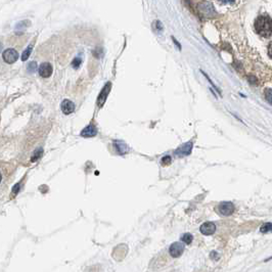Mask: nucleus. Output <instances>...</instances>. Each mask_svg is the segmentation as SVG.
<instances>
[{
  "mask_svg": "<svg viewBox=\"0 0 272 272\" xmlns=\"http://www.w3.org/2000/svg\"><path fill=\"white\" fill-rule=\"evenodd\" d=\"M255 31L258 35L268 38L272 35V19L268 15H259L255 21Z\"/></svg>",
  "mask_w": 272,
  "mask_h": 272,
  "instance_id": "1",
  "label": "nucleus"
},
{
  "mask_svg": "<svg viewBox=\"0 0 272 272\" xmlns=\"http://www.w3.org/2000/svg\"><path fill=\"white\" fill-rule=\"evenodd\" d=\"M197 9H199L201 14L205 18H214L216 15V11H215V8H214L213 4L208 2V1L201 2L200 4L197 5Z\"/></svg>",
  "mask_w": 272,
  "mask_h": 272,
  "instance_id": "2",
  "label": "nucleus"
},
{
  "mask_svg": "<svg viewBox=\"0 0 272 272\" xmlns=\"http://www.w3.org/2000/svg\"><path fill=\"white\" fill-rule=\"evenodd\" d=\"M218 212L223 216H230L234 212V206L230 201H223L217 207Z\"/></svg>",
  "mask_w": 272,
  "mask_h": 272,
  "instance_id": "3",
  "label": "nucleus"
},
{
  "mask_svg": "<svg viewBox=\"0 0 272 272\" xmlns=\"http://www.w3.org/2000/svg\"><path fill=\"white\" fill-rule=\"evenodd\" d=\"M2 57H3V60H4L5 63L13 64L18 58V53L15 49L8 48V49L4 50V52H3V54H2Z\"/></svg>",
  "mask_w": 272,
  "mask_h": 272,
  "instance_id": "4",
  "label": "nucleus"
},
{
  "mask_svg": "<svg viewBox=\"0 0 272 272\" xmlns=\"http://www.w3.org/2000/svg\"><path fill=\"white\" fill-rule=\"evenodd\" d=\"M111 88H112V83L107 82L106 85H104V87L102 89L98 97H97V104H98L99 107H102L104 104V102H106L108 93H110V91H111Z\"/></svg>",
  "mask_w": 272,
  "mask_h": 272,
  "instance_id": "5",
  "label": "nucleus"
},
{
  "mask_svg": "<svg viewBox=\"0 0 272 272\" xmlns=\"http://www.w3.org/2000/svg\"><path fill=\"white\" fill-rule=\"evenodd\" d=\"M184 251V246L179 242H176L171 244V247L169 248L170 255L172 256L173 258H178L182 255V253Z\"/></svg>",
  "mask_w": 272,
  "mask_h": 272,
  "instance_id": "6",
  "label": "nucleus"
},
{
  "mask_svg": "<svg viewBox=\"0 0 272 272\" xmlns=\"http://www.w3.org/2000/svg\"><path fill=\"white\" fill-rule=\"evenodd\" d=\"M192 146H193L192 142H186L175 150V154L178 155V157H185V155H188L191 153Z\"/></svg>",
  "mask_w": 272,
  "mask_h": 272,
  "instance_id": "7",
  "label": "nucleus"
},
{
  "mask_svg": "<svg viewBox=\"0 0 272 272\" xmlns=\"http://www.w3.org/2000/svg\"><path fill=\"white\" fill-rule=\"evenodd\" d=\"M39 75L42 78H48L51 76L52 74V65L49 63H43L40 65V67L38 69Z\"/></svg>",
  "mask_w": 272,
  "mask_h": 272,
  "instance_id": "8",
  "label": "nucleus"
},
{
  "mask_svg": "<svg viewBox=\"0 0 272 272\" xmlns=\"http://www.w3.org/2000/svg\"><path fill=\"white\" fill-rule=\"evenodd\" d=\"M200 231L203 233L204 235H211L216 231V225L213 222H205L201 225Z\"/></svg>",
  "mask_w": 272,
  "mask_h": 272,
  "instance_id": "9",
  "label": "nucleus"
},
{
  "mask_svg": "<svg viewBox=\"0 0 272 272\" xmlns=\"http://www.w3.org/2000/svg\"><path fill=\"white\" fill-rule=\"evenodd\" d=\"M60 107L65 115H70L75 111V104L70 99H64L60 104Z\"/></svg>",
  "mask_w": 272,
  "mask_h": 272,
  "instance_id": "10",
  "label": "nucleus"
},
{
  "mask_svg": "<svg viewBox=\"0 0 272 272\" xmlns=\"http://www.w3.org/2000/svg\"><path fill=\"white\" fill-rule=\"evenodd\" d=\"M97 134V129L96 127L94 125H92V124H90V125H88L84 128V129L81 131V136H83V137H93V136H95Z\"/></svg>",
  "mask_w": 272,
  "mask_h": 272,
  "instance_id": "11",
  "label": "nucleus"
},
{
  "mask_svg": "<svg viewBox=\"0 0 272 272\" xmlns=\"http://www.w3.org/2000/svg\"><path fill=\"white\" fill-rule=\"evenodd\" d=\"M114 145L116 146V149H117V151H118L120 154H124L127 153L128 146L126 145L125 142L120 141V140H116V141L114 142Z\"/></svg>",
  "mask_w": 272,
  "mask_h": 272,
  "instance_id": "12",
  "label": "nucleus"
},
{
  "mask_svg": "<svg viewBox=\"0 0 272 272\" xmlns=\"http://www.w3.org/2000/svg\"><path fill=\"white\" fill-rule=\"evenodd\" d=\"M42 154H43V149H42V147H38V149H36L34 150L32 157H31V162L34 163V162L38 161L39 159L42 157Z\"/></svg>",
  "mask_w": 272,
  "mask_h": 272,
  "instance_id": "13",
  "label": "nucleus"
},
{
  "mask_svg": "<svg viewBox=\"0 0 272 272\" xmlns=\"http://www.w3.org/2000/svg\"><path fill=\"white\" fill-rule=\"evenodd\" d=\"M30 21H28V19H25V21H22V22H19V23H18L17 24V26H15V30L17 31H18V30H21V31H23V30H25L26 28H28V27L30 26Z\"/></svg>",
  "mask_w": 272,
  "mask_h": 272,
  "instance_id": "14",
  "label": "nucleus"
},
{
  "mask_svg": "<svg viewBox=\"0 0 272 272\" xmlns=\"http://www.w3.org/2000/svg\"><path fill=\"white\" fill-rule=\"evenodd\" d=\"M32 49H33V44H30L28 47H27V48L24 50V52H23V55H22V60H23V61H26L27 60H28L29 56H30V54H31V52H32Z\"/></svg>",
  "mask_w": 272,
  "mask_h": 272,
  "instance_id": "15",
  "label": "nucleus"
},
{
  "mask_svg": "<svg viewBox=\"0 0 272 272\" xmlns=\"http://www.w3.org/2000/svg\"><path fill=\"white\" fill-rule=\"evenodd\" d=\"M181 240L184 243L189 244V243H191V242L193 240V236H192V234H190V233H185V234L182 235Z\"/></svg>",
  "mask_w": 272,
  "mask_h": 272,
  "instance_id": "16",
  "label": "nucleus"
},
{
  "mask_svg": "<svg viewBox=\"0 0 272 272\" xmlns=\"http://www.w3.org/2000/svg\"><path fill=\"white\" fill-rule=\"evenodd\" d=\"M260 231L262 233H268L272 231V223H266L260 228Z\"/></svg>",
  "mask_w": 272,
  "mask_h": 272,
  "instance_id": "17",
  "label": "nucleus"
},
{
  "mask_svg": "<svg viewBox=\"0 0 272 272\" xmlns=\"http://www.w3.org/2000/svg\"><path fill=\"white\" fill-rule=\"evenodd\" d=\"M265 97H266L267 102L270 104H272V89H267L265 91Z\"/></svg>",
  "mask_w": 272,
  "mask_h": 272,
  "instance_id": "18",
  "label": "nucleus"
},
{
  "mask_svg": "<svg viewBox=\"0 0 272 272\" xmlns=\"http://www.w3.org/2000/svg\"><path fill=\"white\" fill-rule=\"evenodd\" d=\"M37 70V64L36 61H32L28 65V71L29 73H34Z\"/></svg>",
  "mask_w": 272,
  "mask_h": 272,
  "instance_id": "19",
  "label": "nucleus"
},
{
  "mask_svg": "<svg viewBox=\"0 0 272 272\" xmlns=\"http://www.w3.org/2000/svg\"><path fill=\"white\" fill-rule=\"evenodd\" d=\"M171 162H172V159H171L170 155H166V157H164L162 159V165H164V166L170 165Z\"/></svg>",
  "mask_w": 272,
  "mask_h": 272,
  "instance_id": "20",
  "label": "nucleus"
},
{
  "mask_svg": "<svg viewBox=\"0 0 272 272\" xmlns=\"http://www.w3.org/2000/svg\"><path fill=\"white\" fill-rule=\"evenodd\" d=\"M81 63H82V60H81V58H79V57H76L75 60H73V63H72V65H73V68H75V69H78L80 67V65H81Z\"/></svg>",
  "mask_w": 272,
  "mask_h": 272,
  "instance_id": "21",
  "label": "nucleus"
},
{
  "mask_svg": "<svg viewBox=\"0 0 272 272\" xmlns=\"http://www.w3.org/2000/svg\"><path fill=\"white\" fill-rule=\"evenodd\" d=\"M19 187H21V185H19L18 183L15 184V186H13V193L17 196L18 192V190H19Z\"/></svg>",
  "mask_w": 272,
  "mask_h": 272,
  "instance_id": "22",
  "label": "nucleus"
},
{
  "mask_svg": "<svg viewBox=\"0 0 272 272\" xmlns=\"http://www.w3.org/2000/svg\"><path fill=\"white\" fill-rule=\"evenodd\" d=\"M154 25H155V28H157L159 31H162V30H163V26H162V24H161V22H160V21H157Z\"/></svg>",
  "mask_w": 272,
  "mask_h": 272,
  "instance_id": "23",
  "label": "nucleus"
},
{
  "mask_svg": "<svg viewBox=\"0 0 272 272\" xmlns=\"http://www.w3.org/2000/svg\"><path fill=\"white\" fill-rule=\"evenodd\" d=\"M218 1L222 4H228V3H233L235 0H218Z\"/></svg>",
  "mask_w": 272,
  "mask_h": 272,
  "instance_id": "24",
  "label": "nucleus"
},
{
  "mask_svg": "<svg viewBox=\"0 0 272 272\" xmlns=\"http://www.w3.org/2000/svg\"><path fill=\"white\" fill-rule=\"evenodd\" d=\"M172 40H173V42H174V44L177 46V48H178V49H181V45H180V43H179V42H178V41H177L176 39H175L174 37H172Z\"/></svg>",
  "mask_w": 272,
  "mask_h": 272,
  "instance_id": "25",
  "label": "nucleus"
},
{
  "mask_svg": "<svg viewBox=\"0 0 272 272\" xmlns=\"http://www.w3.org/2000/svg\"><path fill=\"white\" fill-rule=\"evenodd\" d=\"M268 53H269V56L272 57V41L269 44V46H268Z\"/></svg>",
  "mask_w": 272,
  "mask_h": 272,
  "instance_id": "26",
  "label": "nucleus"
},
{
  "mask_svg": "<svg viewBox=\"0 0 272 272\" xmlns=\"http://www.w3.org/2000/svg\"><path fill=\"white\" fill-rule=\"evenodd\" d=\"M270 259H272V256H271V257H270V258H268V259L266 260V261H269V260H270Z\"/></svg>",
  "mask_w": 272,
  "mask_h": 272,
  "instance_id": "27",
  "label": "nucleus"
}]
</instances>
